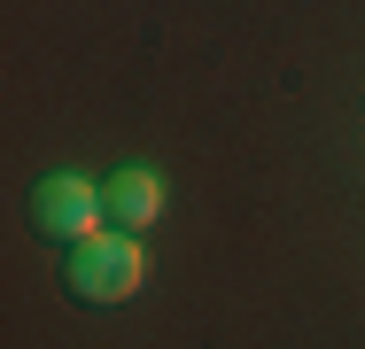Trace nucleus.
Instances as JSON below:
<instances>
[{
  "mask_svg": "<svg viewBox=\"0 0 365 349\" xmlns=\"http://www.w3.org/2000/svg\"><path fill=\"white\" fill-rule=\"evenodd\" d=\"M24 209H31V233H39V241H55V249H78V241H93V233H101V187H93V179H78V171L39 179Z\"/></svg>",
  "mask_w": 365,
  "mask_h": 349,
  "instance_id": "obj_2",
  "label": "nucleus"
},
{
  "mask_svg": "<svg viewBox=\"0 0 365 349\" xmlns=\"http://www.w3.org/2000/svg\"><path fill=\"white\" fill-rule=\"evenodd\" d=\"M155 209H163L155 171L125 163V171H109V179H101V217H109L117 233H140V225H155Z\"/></svg>",
  "mask_w": 365,
  "mask_h": 349,
  "instance_id": "obj_3",
  "label": "nucleus"
},
{
  "mask_svg": "<svg viewBox=\"0 0 365 349\" xmlns=\"http://www.w3.org/2000/svg\"><path fill=\"white\" fill-rule=\"evenodd\" d=\"M140 241L133 233H117V225H101L93 241H78V249H63V287H71L78 303H93V311H109V303H133L140 295Z\"/></svg>",
  "mask_w": 365,
  "mask_h": 349,
  "instance_id": "obj_1",
  "label": "nucleus"
}]
</instances>
